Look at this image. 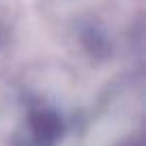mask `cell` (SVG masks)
Masks as SVG:
<instances>
[{"label":"cell","instance_id":"obj_2","mask_svg":"<svg viewBox=\"0 0 146 146\" xmlns=\"http://www.w3.org/2000/svg\"><path fill=\"white\" fill-rule=\"evenodd\" d=\"M127 146H133V144H127ZM135 146H137V144H135Z\"/></svg>","mask_w":146,"mask_h":146},{"label":"cell","instance_id":"obj_1","mask_svg":"<svg viewBox=\"0 0 146 146\" xmlns=\"http://www.w3.org/2000/svg\"><path fill=\"white\" fill-rule=\"evenodd\" d=\"M32 133L36 146H52L62 133V123L52 112H39L32 116Z\"/></svg>","mask_w":146,"mask_h":146}]
</instances>
